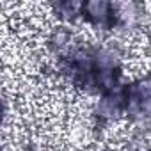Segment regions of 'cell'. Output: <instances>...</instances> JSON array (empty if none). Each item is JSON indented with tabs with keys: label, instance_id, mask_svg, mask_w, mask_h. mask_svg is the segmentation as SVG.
I'll use <instances>...</instances> for the list:
<instances>
[{
	"label": "cell",
	"instance_id": "cell-3",
	"mask_svg": "<svg viewBox=\"0 0 151 151\" xmlns=\"http://www.w3.org/2000/svg\"><path fill=\"white\" fill-rule=\"evenodd\" d=\"M126 151H144V149H137V147H132V149H126Z\"/></svg>",
	"mask_w": 151,
	"mask_h": 151
},
{
	"label": "cell",
	"instance_id": "cell-1",
	"mask_svg": "<svg viewBox=\"0 0 151 151\" xmlns=\"http://www.w3.org/2000/svg\"><path fill=\"white\" fill-rule=\"evenodd\" d=\"M123 112L146 126H151V77L139 78L121 89Z\"/></svg>",
	"mask_w": 151,
	"mask_h": 151
},
{
	"label": "cell",
	"instance_id": "cell-2",
	"mask_svg": "<svg viewBox=\"0 0 151 151\" xmlns=\"http://www.w3.org/2000/svg\"><path fill=\"white\" fill-rule=\"evenodd\" d=\"M80 14L91 25L100 27L103 30H109V29H114L119 25L117 4H110V2H105V0H94V2L82 4Z\"/></svg>",
	"mask_w": 151,
	"mask_h": 151
}]
</instances>
